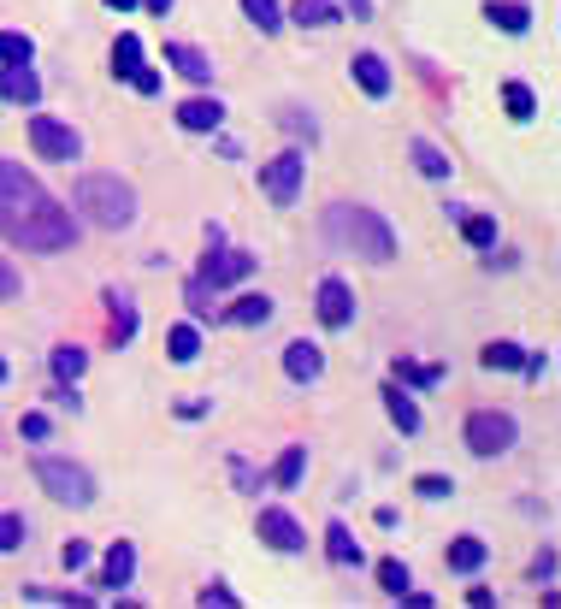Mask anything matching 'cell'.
Listing matches in <instances>:
<instances>
[{
  "instance_id": "5bb4252c",
  "label": "cell",
  "mask_w": 561,
  "mask_h": 609,
  "mask_svg": "<svg viewBox=\"0 0 561 609\" xmlns=\"http://www.w3.org/2000/svg\"><path fill=\"white\" fill-rule=\"evenodd\" d=\"M166 60H172V71H184L189 83H207V77H213V60H207L201 48H189V42H172Z\"/></svg>"
},
{
  "instance_id": "7c38bea8",
  "label": "cell",
  "mask_w": 561,
  "mask_h": 609,
  "mask_svg": "<svg viewBox=\"0 0 561 609\" xmlns=\"http://www.w3.org/2000/svg\"><path fill=\"white\" fill-rule=\"evenodd\" d=\"M260 539L272 544V550H302V527H296V521H290V515H284V509H266V515H260Z\"/></svg>"
},
{
  "instance_id": "30bf717a",
  "label": "cell",
  "mask_w": 561,
  "mask_h": 609,
  "mask_svg": "<svg viewBox=\"0 0 561 609\" xmlns=\"http://www.w3.org/2000/svg\"><path fill=\"white\" fill-rule=\"evenodd\" d=\"M0 95H6L12 107H36V101H42V83H36L30 60H24V66H6V71H0Z\"/></svg>"
},
{
  "instance_id": "603a6c76",
  "label": "cell",
  "mask_w": 561,
  "mask_h": 609,
  "mask_svg": "<svg viewBox=\"0 0 561 609\" xmlns=\"http://www.w3.org/2000/svg\"><path fill=\"white\" fill-rule=\"evenodd\" d=\"M113 71H119V77H136V71H142V42H136L130 30L113 42Z\"/></svg>"
},
{
  "instance_id": "44dd1931",
  "label": "cell",
  "mask_w": 561,
  "mask_h": 609,
  "mask_svg": "<svg viewBox=\"0 0 561 609\" xmlns=\"http://www.w3.org/2000/svg\"><path fill=\"white\" fill-rule=\"evenodd\" d=\"M107 308H113V332H119V343L136 338V308H130L125 290H107Z\"/></svg>"
},
{
  "instance_id": "74e56055",
  "label": "cell",
  "mask_w": 561,
  "mask_h": 609,
  "mask_svg": "<svg viewBox=\"0 0 561 609\" xmlns=\"http://www.w3.org/2000/svg\"><path fill=\"white\" fill-rule=\"evenodd\" d=\"M18 290H24V278H18V267H12V261H0V302H12Z\"/></svg>"
},
{
  "instance_id": "9a60e30c",
  "label": "cell",
  "mask_w": 561,
  "mask_h": 609,
  "mask_svg": "<svg viewBox=\"0 0 561 609\" xmlns=\"http://www.w3.org/2000/svg\"><path fill=\"white\" fill-rule=\"evenodd\" d=\"M355 83H361L373 101H384V95H390V66H384L378 54H355Z\"/></svg>"
},
{
  "instance_id": "e575fe53",
  "label": "cell",
  "mask_w": 561,
  "mask_h": 609,
  "mask_svg": "<svg viewBox=\"0 0 561 609\" xmlns=\"http://www.w3.org/2000/svg\"><path fill=\"white\" fill-rule=\"evenodd\" d=\"M24 533H30V527H24V515H0V550H18Z\"/></svg>"
},
{
  "instance_id": "4dcf8cb0",
  "label": "cell",
  "mask_w": 561,
  "mask_h": 609,
  "mask_svg": "<svg viewBox=\"0 0 561 609\" xmlns=\"http://www.w3.org/2000/svg\"><path fill=\"white\" fill-rule=\"evenodd\" d=\"M83 367H89V355H83V349H54V373H60V385H71Z\"/></svg>"
},
{
  "instance_id": "e0dca14e",
  "label": "cell",
  "mask_w": 561,
  "mask_h": 609,
  "mask_svg": "<svg viewBox=\"0 0 561 609\" xmlns=\"http://www.w3.org/2000/svg\"><path fill=\"white\" fill-rule=\"evenodd\" d=\"M325 556H331L337 568H361V539H355L349 527H325Z\"/></svg>"
},
{
  "instance_id": "9c48e42d",
  "label": "cell",
  "mask_w": 561,
  "mask_h": 609,
  "mask_svg": "<svg viewBox=\"0 0 561 609\" xmlns=\"http://www.w3.org/2000/svg\"><path fill=\"white\" fill-rule=\"evenodd\" d=\"M313 302H319V320H325V326H331V332H337V326H349V320H355V296H349V284H343V278H325V284H319V296H313Z\"/></svg>"
},
{
  "instance_id": "b9f144b4",
  "label": "cell",
  "mask_w": 561,
  "mask_h": 609,
  "mask_svg": "<svg viewBox=\"0 0 561 609\" xmlns=\"http://www.w3.org/2000/svg\"><path fill=\"white\" fill-rule=\"evenodd\" d=\"M130 89H136V95H154V89H160V71H136V77H130Z\"/></svg>"
},
{
  "instance_id": "ee69618b",
  "label": "cell",
  "mask_w": 561,
  "mask_h": 609,
  "mask_svg": "<svg viewBox=\"0 0 561 609\" xmlns=\"http://www.w3.org/2000/svg\"><path fill=\"white\" fill-rule=\"evenodd\" d=\"M148 12H172V0H148Z\"/></svg>"
},
{
  "instance_id": "836d02e7",
  "label": "cell",
  "mask_w": 561,
  "mask_h": 609,
  "mask_svg": "<svg viewBox=\"0 0 561 609\" xmlns=\"http://www.w3.org/2000/svg\"><path fill=\"white\" fill-rule=\"evenodd\" d=\"M485 367H520V343H485Z\"/></svg>"
},
{
  "instance_id": "277c9868",
  "label": "cell",
  "mask_w": 561,
  "mask_h": 609,
  "mask_svg": "<svg viewBox=\"0 0 561 609\" xmlns=\"http://www.w3.org/2000/svg\"><path fill=\"white\" fill-rule=\"evenodd\" d=\"M514 414H497V408H479V414H467V450L473 456H502V450H514Z\"/></svg>"
},
{
  "instance_id": "8992f818",
  "label": "cell",
  "mask_w": 561,
  "mask_h": 609,
  "mask_svg": "<svg viewBox=\"0 0 561 609\" xmlns=\"http://www.w3.org/2000/svg\"><path fill=\"white\" fill-rule=\"evenodd\" d=\"M36 479L48 485L54 503H71V509H83V503L95 497V485H89V474H83L77 462H54V456H48V462H36Z\"/></svg>"
},
{
  "instance_id": "8d00e7d4",
  "label": "cell",
  "mask_w": 561,
  "mask_h": 609,
  "mask_svg": "<svg viewBox=\"0 0 561 609\" xmlns=\"http://www.w3.org/2000/svg\"><path fill=\"white\" fill-rule=\"evenodd\" d=\"M396 373H402L408 385H437V379H443V367H414V361H402Z\"/></svg>"
},
{
  "instance_id": "f35d334b",
  "label": "cell",
  "mask_w": 561,
  "mask_h": 609,
  "mask_svg": "<svg viewBox=\"0 0 561 609\" xmlns=\"http://www.w3.org/2000/svg\"><path fill=\"white\" fill-rule=\"evenodd\" d=\"M201 604H207V609H213V604L231 609V604H237V592H231V586H201Z\"/></svg>"
},
{
  "instance_id": "7bdbcfd3",
  "label": "cell",
  "mask_w": 561,
  "mask_h": 609,
  "mask_svg": "<svg viewBox=\"0 0 561 609\" xmlns=\"http://www.w3.org/2000/svg\"><path fill=\"white\" fill-rule=\"evenodd\" d=\"M24 438H48V414H24Z\"/></svg>"
},
{
  "instance_id": "f6af8a7d",
  "label": "cell",
  "mask_w": 561,
  "mask_h": 609,
  "mask_svg": "<svg viewBox=\"0 0 561 609\" xmlns=\"http://www.w3.org/2000/svg\"><path fill=\"white\" fill-rule=\"evenodd\" d=\"M107 6H113V12H130V6H136V0H107Z\"/></svg>"
},
{
  "instance_id": "1f68e13d",
  "label": "cell",
  "mask_w": 561,
  "mask_h": 609,
  "mask_svg": "<svg viewBox=\"0 0 561 609\" xmlns=\"http://www.w3.org/2000/svg\"><path fill=\"white\" fill-rule=\"evenodd\" d=\"M243 12H249L260 30H278L284 24V12H278V0H243Z\"/></svg>"
},
{
  "instance_id": "d6986e66",
  "label": "cell",
  "mask_w": 561,
  "mask_h": 609,
  "mask_svg": "<svg viewBox=\"0 0 561 609\" xmlns=\"http://www.w3.org/2000/svg\"><path fill=\"white\" fill-rule=\"evenodd\" d=\"M449 568H455V574H479V568H485V544L479 539H455L449 544Z\"/></svg>"
},
{
  "instance_id": "ab89813d",
  "label": "cell",
  "mask_w": 561,
  "mask_h": 609,
  "mask_svg": "<svg viewBox=\"0 0 561 609\" xmlns=\"http://www.w3.org/2000/svg\"><path fill=\"white\" fill-rule=\"evenodd\" d=\"M184 296H189V314H201V320H207V314H213V296H207V290H201V284H189Z\"/></svg>"
},
{
  "instance_id": "d6a6232c",
  "label": "cell",
  "mask_w": 561,
  "mask_h": 609,
  "mask_svg": "<svg viewBox=\"0 0 561 609\" xmlns=\"http://www.w3.org/2000/svg\"><path fill=\"white\" fill-rule=\"evenodd\" d=\"M337 6L331 0H296V24H331Z\"/></svg>"
},
{
  "instance_id": "ffe728a7",
  "label": "cell",
  "mask_w": 561,
  "mask_h": 609,
  "mask_svg": "<svg viewBox=\"0 0 561 609\" xmlns=\"http://www.w3.org/2000/svg\"><path fill=\"white\" fill-rule=\"evenodd\" d=\"M225 320H231V326H260V320H272V302H266V296H243V302L225 308Z\"/></svg>"
},
{
  "instance_id": "ba28073f",
  "label": "cell",
  "mask_w": 561,
  "mask_h": 609,
  "mask_svg": "<svg viewBox=\"0 0 561 609\" xmlns=\"http://www.w3.org/2000/svg\"><path fill=\"white\" fill-rule=\"evenodd\" d=\"M254 272V255L249 249H207V261H201V290H225V284H237V278H249Z\"/></svg>"
},
{
  "instance_id": "83f0119b",
  "label": "cell",
  "mask_w": 561,
  "mask_h": 609,
  "mask_svg": "<svg viewBox=\"0 0 561 609\" xmlns=\"http://www.w3.org/2000/svg\"><path fill=\"white\" fill-rule=\"evenodd\" d=\"M30 54H36V48H30L24 30H0V60H6V66H24Z\"/></svg>"
},
{
  "instance_id": "bcb514c9",
  "label": "cell",
  "mask_w": 561,
  "mask_h": 609,
  "mask_svg": "<svg viewBox=\"0 0 561 609\" xmlns=\"http://www.w3.org/2000/svg\"><path fill=\"white\" fill-rule=\"evenodd\" d=\"M349 6H355V18H367V0H349Z\"/></svg>"
},
{
  "instance_id": "5b68a950",
  "label": "cell",
  "mask_w": 561,
  "mask_h": 609,
  "mask_svg": "<svg viewBox=\"0 0 561 609\" xmlns=\"http://www.w3.org/2000/svg\"><path fill=\"white\" fill-rule=\"evenodd\" d=\"M302 178H308V154H302V148H290V154H278L272 166H260V190L278 207H290L302 196Z\"/></svg>"
},
{
  "instance_id": "4fadbf2b",
  "label": "cell",
  "mask_w": 561,
  "mask_h": 609,
  "mask_svg": "<svg viewBox=\"0 0 561 609\" xmlns=\"http://www.w3.org/2000/svg\"><path fill=\"white\" fill-rule=\"evenodd\" d=\"M284 373H290L296 385H313V379L325 373V355H319L313 343H290V349H284Z\"/></svg>"
},
{
  "instance_id": "7402d4cb",
  "label": "cell",
  "mask_w": 561,
  "mask_h": 609,
  "mask_svg": "<svg viewBox=\"0 0 561 609\" xmlns=\"http://www.w3.org/2000/svg\"><path fill=\"white\" fill-rule=\"evenodd\" d=\"M166 355H172V361H195V355H201V332H195V326H172V332H166Z\"/></svg>"
},
{
  "instance_id": "f1b7e54d",
  "label": "cell",
  "mask_w": 561,
  "mask_h": 609,
  "mask_svg": "<svg viewBox=\"0 0 561 609\" xmlns=\"http://www.w3.org/2000/svg\"><path fill=\"white\" fill-rule=\"evenodd\" d=\"M408 154H414V166H420V172H426V178H449V160H443V154H437L432 142H414V148H408Z\"/></svg>"
},
{
  "instance_id": "d4e9b609",
  "label": "cell",
  "mask_w": 561,
  "mask_h": 609,
  "mask_svg": "<svg viewBox=\"0 0 561 609\" xmlns=\"http://www.w3.org/2000/svg\"><path fill=\"white\" fill-rule=\"evenodd\" d=\"M502 107H508V119H532L538 113V101H532L526 83H502Z\"/></svg>"
},
{
  "instance_id": "6da1fadb",
  "label": "cell",
  "mask_w": 561,
  "mask_h": 609,
  "mask_svg": "<svg viewBox=\"0 0 561 609\" xmlns=\"http://www.w3.org/2000/svg\"><path fill=\"white\" fill-rule=\"evenodd\" d=\"M0 237L18 249H36V255H60L77 243V219L18 160H0Z\"/></svg>"
},
{
  "instance_id": "8fae6325",
  "label": "cell",
  "mask_w": 561,
  "mask_h": 609,
  "mask_svg": "<svg viewBox=\"0 0 561 609\" xmlns=\"http://www.w3.org/2000/svg\"><path fill=\"white\" fill-rule=\"evenodd\" d=\"M178 125L184 131H219L225 125V107L213 95H189V101H178Z\"/></svg>"
},
{
  "instance_id": "60d3db41",
  "label": "cell",
  "mask_w": 561,
  "mask_h": 609,
  "mask_svg": "<svg viewBox=\"0 0 561 609\" xmlns=\"http://www.w3.org/2000/svg\"><path fill=\"white\" fill-rule=\"evenodd\" d=\"M60 562H65V568H83V562H89V544H83V539H71V544L60 550Z\"/></svg>"
},
{
  "instance_id": "f546056e",
  "label": "cell",
  "mask_w": 561,
  "mask_h": 609,
  "mask_svg": "<svg viewBox=\"0 0 561 609\" xmlns=\"http://www.w3.org/2000/svg\"><path fill=\"white\" fill-rule=\"evenodd\" d=\"M461 231H467V243H473V249H491V243H497V219H485V213L461 219Z\"/></svg>"
},
{
  "instance_id": "484cf974",
  "label": "cell",
  "mask_w": 561,
  "mask_h": 609,
  "mask_svg": "<svg viewBox=\"0 0 561 609\" xmlns=\"http://www.w3.org/2000/svg\"><path fill=\"white\" fill-rule=\"evenodd\" d=\"M491 24H502V30H514V36H520V30L532 24V12H526L520 0H497V6H491Z\"/></svg>"
},
{
  "instance_id": "4316f807",
  "label": "cell",
  "mask_w": 561,
  "mask_h": 609,
  "mask_svg": "<svg viewBox=\"0 0 561 609\" xmlns=\"http://www.w3.org/2000/svg\"><path fill=\"white\" fill-rule=\"evenodd\" d=\"M378 586H384L390 598H408V568H402L396 556H384V562H378Z\"/></svg>"
},
{
  "instance_id": "d590c367",
  "label": "cell",
  "mask_w": 561,
  "mask_h": 609,
  "mask_svg": "<svg viewBox=\"0 0 561 609\" xmlns=\"http://www.w3.org/2000/svg\"><path fill=\"white\" fill-rule=\"evenodd\" d=\"M414 491H420V497H449V491H455V479H443V474H420V479H414Z\"/></svg>"
},
{
  "instance_id": "3957f363",
  "label": "cell",
  "mask_w": 561,
  "mask_h": 609,
  "mask_svg": "<svg viewBox=\"0 0 561 609\" xmlns=\"http://www.w3.org/2000/svg\"><path fill=\"white\" fill-rule=\"evenodd\" d=\"M77 213L89 219V225H101V231H125L130 219H136V196H130V184H119L113 172H89V178H77Z\"/></svg>"
},
{
  "instance_id": "cb8c5ba5",
  "label": "cell",
  "mask_w": 561,
  "mask_h": 609,
  "mask_svg": "<svg viewBox=\"0 0 561 609\" xmlns=\"http://www.w3.org/2000/svg\"><path fill=\"white\" fill-rule=\"evenodd\" d=\"M384 408H390V420H396V426H402V432H420V408L408 403V397H402V391H396V385H390V391H384Z\"/></svg>"
},
{
  "instance_id": "ac0fdd59",
  "label": "cell",
  "mask_w": 561,
  "mask_h": 609,
  "mask_svg": "<svg viewBox=\"0 0 561 609\" xmlns=\"http://www.w3.org/2000/svg\"><path fill=\"white\" fill-rule=\"evenodd\" d=\"M302 474H308V450H302V444H290V450L278 456V468H272V485H278V491H296Z\"/></svg>"
},
{
  "instance_id": "52a82bcc",
  "label": "cell",
  "mask_w": 561,
  "mask_h": 609,
  "mask_svg": "<svg viewBox=\"0 0 561 609\" xmlns=\"http://www.w3.org/2000/svg\"><path fill=\"white\" fill-rule=\"evenodd\" d=\"M30 148L42 154V160H77V131L60 125V119H48V113H30Z\"/></svg>"
},
{
  "instance_id": "7a4b0ae2",
  "label": "cell",
  "mask_w": 561,
  "mask_h": 609,
  "mask_svg": "<svg viewBox=\"0 0 561 609\" xmlns=\"http://www.w3.org/2000/svg\"><path fill=\"white\" fill-rule=\"evenodd\" d=\"M325 231L337 237V243H349L361 261H373V267H384L390 255H396V231L378 219L373 207H355V202H337L331 213H325Z\"/></svg>"
},
{
  "instance_id": "2e32d148",
  "label": "cell",
  "mask_w": 561,
  "mask_h": 609,
  "mask_svg": "<svg viewBox=\"0 0 561 609\" xmlns=\"http://www.w3.org/2000/svg\"><path fill=\"white\" fill-rule=\"evenodd\" d=\"M130 574H136V550H130L125 539L107 550V568H101V586H113V592H125L130 586Z\"/></svg>"
}]
</instances>
